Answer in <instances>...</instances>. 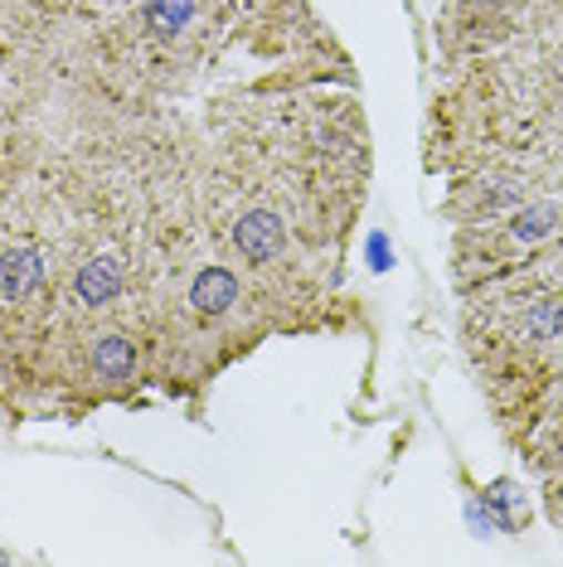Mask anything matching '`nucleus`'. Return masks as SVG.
Wrapping results in <instances>:
<instances>
[{"instance_id":"20e7f679","label":"nucleus","mask_w":563,"mask_h":567,"mask_svg":"<svg viewBox=\"0 0 563 567\" xmlns=\"http://www.w3.org/2000/svg\"><path fill=\"white\" fill-rule=\"evenodd\" d=\"M243 296L238 287V277L228 272V267H204V272L190 281V306H195V316L199 320H219L234 311V301Z\"/></svg>"},{"instance_id":"6e6552de","label":"nucleus","mask_w":563,"mask_h":567,"mask_svg":"<svg viewBox=\"0 0 563 567\" xmlns=\"http://www.w3.org/2000/svg\"><path fill=\"white\" fill-rule=\"evenodd\" d=\"M510 228H515L520 243H544L559 228V209L554 204H524V209L510 218Z\"/></svg>"},{"instance_id":"423d86ee","label":"nucleus","mask_w":563,"mask_h":567,"mask_svg":"<svg viewBox=\"0 0 563 567\" xmlns=\"http://www.w3.org/2000/svg\"><path fill=\"white\" fill-rule=\"evenodd\" d=\"M190 20H195V0H146V30L151 34L175 40Z\"/></svg>"},{"instance_id":"f03ea898","label":"nucleus","mask_w":563,"mask_h":567,"mask_svg":"<svg viewBox=\"0 0 563 567\" xmlns=\"http://www.w3.org/2000/svg\"><path fill=\"white\" fill-rule=\"evenodd\" d=\"M49 277V252L34 243H16L0 252V301H24L44 287Z\"/></svg>"},{"instance_id":"39448f33","label":"nucleus","mask_w":563,"mask_h":567,"mask_svg":"<svg viewBox=\"0 0 563 567\" xmlns=\"http://www.w3.org/2000/svg\"><path fill=\"white\" fill-rule=\"evenodd\" d=\"M93 373L102 383H126L136 373V344L126 334H102L93 344Z\"/></svg>"},{"instance_id":"1a4fd4ad","label":"nucleus","mask_w":563,"mask_h":567,"mask_svg":"<svg viewBox=\"0 0 563 567\" xmlns=\"http://www.w3.org/2000/svg\"><path fill=\"white\" fill-rule=\"evenodd\" d=\"M0 563H10V553H0Z\"/></svg>"},{"instance_id":"7ed1b4c3","label":"nucleus","mask_w":563,"mask_h":567,"mask_svg":"<svg viewBox=\"0 0 563 567\" xmlns=\"http://www.w3.org/2000/svg\"><path fill=\"white\" fill-rule=\"evenodd\" d=\"M122 287H126V267H122L117 252L88 257V262L79 267V277H73V296H79L83 306H108V301H117Z\"/></svg>"},{"instance_id":"f257e3e1","label":"nucleus","mask_w":563,"mask_h":567,"mask_svg":"<svg viewBox=\"0 0 563 567\" xmlns=\"http://www.w3.org/2000/svg\"><path fill=\"white\" fill-rule=\"evenodd\" d=\"M234 248H238L243 262H253V267L277 262V257L287 252V224H282V214H273V209H248L234 224Z\"/></svg>"},{"instance_id":"0eeeda50","label":"nucleus","mask_w":563,"mask_h":567,"mask_svg":"<svg viewBox=\"0 0 563 567\" xmlns=\"http://www.w3.org/2000/svg\"><path fill=\"white\" fill-rule=\"evenodd\" d=\"M559 330H563V301L559 296H534L524 306V334L530 340H554Z\"/></svg>"}]
</instances>
